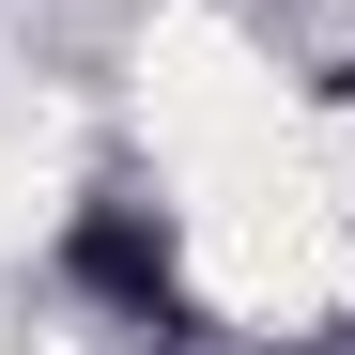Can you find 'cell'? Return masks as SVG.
Instances as JSON below:
<instances>
[{
	"label": "cell",
	"mask_w": 355,
	"mask_h": 355,
	"mask_svg": "<svg viewBox=\"0 0 355 355\" xmlns=\"http://www.w3.org/2000/svg\"><path fill=\"white\" fill-rule=\"evenodd\" d=\"M62 293H93L108 324L170 340V324H186V263H170V216H155L139 186H93V201L62 216Z\"/></svg>",
	"instance_id": "obj_1"
}]
</instances>
